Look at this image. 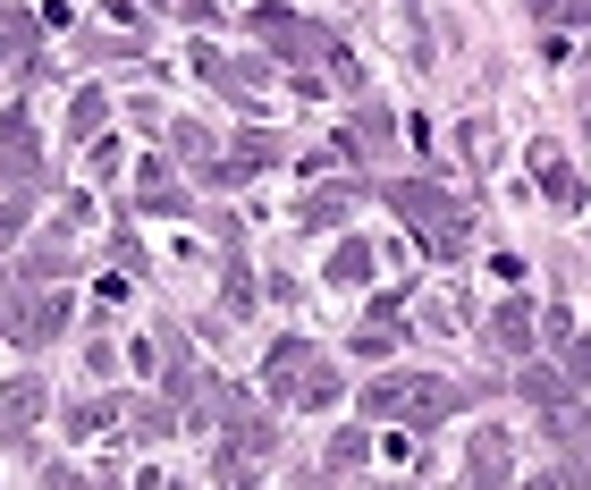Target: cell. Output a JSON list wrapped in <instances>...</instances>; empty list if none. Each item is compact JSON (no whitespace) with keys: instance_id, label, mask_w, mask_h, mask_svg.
<instances>
[{"instance_id":"cell-3","label":"cell","mask_w":591,"mask_h":490,"mask_svg":"<svg viewBox=\"0 0 591 490\" xmlns=\"http://www.w3.org/2000/svg\"><path fill=\"white\" fill-rule=\"evenodd\" d=\"M532 347V322H524V304H507L498 313V356H524Z\"/></svg>"},{"instance_id":"cell-2","label":"cell","mask_w":591,"mask_h":490,"mask_svg":"<svg viewBox=\"0 0 591 490\" xmlns=\"http://www.w3.org/2000/svg\"><path fill=\"white\" fill-rule=\"evenodd\" d=\"M364 406H373V423H414L423 431V423H439V415L457 406V390H439V381H380Z\"/></svg>"},{"instance_id":"cell-4","label":"cell","mask_w":591,"mask_h":490,"mask_svg":"<svg viewBox=\"0 0 591 490\" xmlns=\"http://www.w3.org/2000/svg\"><path fill=\"white\" fill-rule=\"evenodd\" d=\"M541 9H549V0H541Z\"/></svg>"},{"instance_id":"cell-1","label":"cell","mask_w":591,"mask_h":490,"mask_svg":"<svg viewBox=\"0 0 591 490\" xmlns=\"http://www.w3.org/2000/svg\"><path fill=\"white\" fill-rule=\"evenodd\" d=\"M389 203H398L405 220L423 229V246H432L439 262H457V254H465V237H473V229H465V212L439 195V187H389Z\"/></svg>"}]
</instances>
